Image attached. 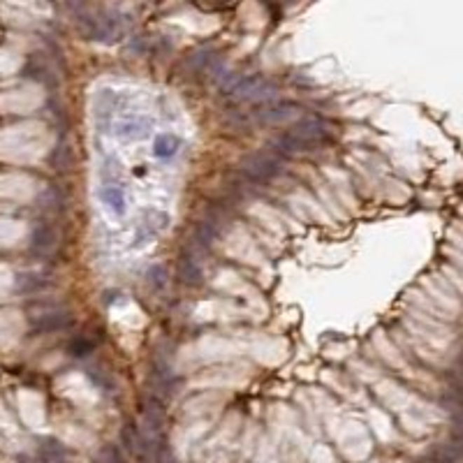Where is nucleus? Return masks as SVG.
<instances>
[{"label":"nucleus","mask_w":463,"mask_h":463,"mask_svg":"<svg viewBox=\"0 0 463 463\" xmlns=\"http://www.w3.org/2000/svg\"><path fill=\"white\" fill-rule=\"evenodd\" d=\"M278 86L264 77H239V74H230L223 81V93L232 100L239 102H257V100H271L276 95Z\"/></svg>","instance_id":"obj_1"},{"label":"nucleus","mask_w":463,"mask_h":463,"mask_svg":"<svg viewBox=\"0 0 463 463\" xmlns=\"http://www.w3.org/2000/svg\"><path fill=\"white\" fill-rule=\"evenodd\" d=\"M241 172L250 181H269L283 172V163L273 151H257V153H250L241 160Z\"/></svg>","instance_id":"obj_2"},{"label":"nucleus","mask_w":463,"mask_h":463,"mask_svg":"<svg viewBox=\"0 0 463 463\" xmlns=\"http://www.w3.org/2000/svg\"><path fill=\"white\" fill-rule=\"evenodd\" d=\"M148 385L151 389L148 394H153L158 399H165V396H172L179 387V378L174 373L172 364L163 359V357H156L151 361V371H148Z\"/></svg>","instance_id":"obj_3"},{"label":"nucleus","mask_w":463,"mask_h":463,"mask_svg":"<svg viewBox=\"0 0 463 463\" xmlns=\"http://www.w3.org/2000/svg\"><path fill=\"white\" fill-rule=\"evenodd\" d=\"M72 324V315L70 310H47V313H40L35 317H30V333L33 336H44V333H56L63 331Z\"/></svg>","instance_id":"obj_4"},{"label":"nucleus","mask_w":463,"mask_h":463,"mask_svg":"<svg viewBox=\"0 0 463 463\" xmlns=\"http://www.w3.org/2000/svg\"><path fill=\"white\" fill-rule=\"evenodd\" d=\"M120 440H123L125 450L137 459V463H153V447L146 440V436L132 424H125L120 429Z\"/></svg>","instance_id":"obj_5"},{"label":"nucleus","mask_w":463,"mask_h":463,"mask_svg":"<svg viewBox=\"0 0 463 463\" xmlns=\"http://www.w3.org/2000/svg\"><path fill=\"white\" fill-rule=\"evenodd\" d=\"M290 132L294 137H299L303 144H308L313 151L320 148L324 141H329L327 125H324L320 118H303V120H299L297 125L290 127Z\"/></svg>","instance_id":"obj_6"},{"label":"nucleus","mask_w":463,"mask_h":463,"mask_svg":"<svg viewBox=\"0 0 463 463\" xmlns=\"http://www.w3.org/2000/svg\"><path fill=\"white\" fill-rule=\"evenodd\" d=\"M297 111L299 107L294 102H267L264 107L255 111V118L260 123H280V120H287Z\"/></svg>","instance_id":"obj_7"},{"label":"nucleus","mask_w":463,"mask_h":463,"mask_svg":"<svg viewBox=\"0 0 463 463\" xmlns=\"http://www.w3.org/2000/svg\"><path fill=\"white\" fill-rule=\"evenodd\" d=\"M438 403L447 415L452 417L454 427H463V394L457 389V387L447 385L443 389V394H440Z\"/></svg>","instance_id":"obj_8"},{"label":"nucleus","mask_w":463,"mask_h":463,"mask_svg":"<svg viewBox=\"0 0 463 463\" xmlns=\"http://www.w3.org/2000/svg\"><path fill=\"white\" fill-rule=\"evenodd\" d=\"M177 278L186 285H200L204 283V271L193 255L184 253L179 257V264H177Z\"/></svg>","instance_id":"obj_9"},{"label":"nucleus","mask_w":463,"mask_h":463,"mask_svg":"<svg viewBox=\"0 0 463 463\" xmlns=\"http://www.w3.org/2000/svg\"><path fill=\"white\" fill-rule=\"evenodd\" d=\"M56 246V230L47 223H40L33 230V237H30V250L37 255H47L49 250H54Z\"/></svg>","instance_id":"obj_10"},{"label":"nucleus","mask_w":463,"mask_h":463,"mask_svg":"<svg viewBox=\"0 0 463 463\" xmlns=\"http://www.w3.org/2000/svg\"><path fill=\"white\" fill-rule=\"evenodd\" d=\"M54 285L51 278L42 276V273H19L17 280H14V290L19 294H37L42 290H49Z\"/></svg>","instance_id":"obj_11"},{"label":"nucleus","mask_w":463,"mask_h":463,"mask_svg":"<svg viewBox=\"0 0 463 463\" xmlns=\"http://www.w3.org/2000/svg\"><path fill=\"white\" fill-rule=\"evenodd\" d=\"M40 459L44 463H67V450L63 443H58L54 438L40 440Z\"/></svg>","instance_id":"obj_12"},{"label":"nucleus","mask_w":463,"mask_h":463,"mask_svg":"<svg viewBox=\"0 0 463 463\" xmlns=\"http://www.w3.org/2000/svg\"><path fill=\"white\" fill-rule=\"evenodd\" d=\"M216 237H218V223L216 220H200V223L195 225V230H193V241L200 248H209L211 244L216 241Z\"/></svg>","instance_id":"obj_13"},{"label":"nucleus","mask_w":463,"mask_h":463,"mask_svg":"<svg viewBox=\"0 0 463 463\" xmlns=\"http://www.w3.org/2000/svg\"><path fill=\"white\" fill-rule=\"evenodd\" d=\"M95 350V340L90 336H77L70 340V345H67V352H70L72 357H77V359H83V357H88L90 352Z\"/></svg>","instance_id":"obj_14"},{"label":"nucleus","mask_w":463,"mask_h":463,"mask_svg":"<svg viewBox=\"0 0 463 463\" xmlns=\"http://www.w3.org/2000/svg\"><path fill=\"white\" fill-rule=\"evenodd\" d=\"M102 200L109 204L111 211H116L118 216L125 214V197H123V191L120 188H104L102 191Z\"/></svg>","instance_id":"obj_15"},{"label":"nucleus","mask_w":463,"mask_h":463,"mask_svg":"<svg viewBox=\"0 0 463 463\" xmlns=\"http://www.w3.org/2000/svg\"><path fill=\"white\" fill-rule=\"evenodd\" d=\"M177 148H179V139H177V137L160 134V137L156 139V151H153V153H156L158 158H170V156L177 153Z\"/></svg>","instance_id":"obj_16"},{"label":"nucleus","mask_w":463,"mask_h":463,"mask_svg":"<svg viewBox=\"0 0 463 463\" xmlns=\"http://www.w3.org/2000/svg\"><path fill=\"white\" fill-rule=\"evenodd\" d=\"M97 463H125V459L116 445H104L100 450V457H97Z\"/></svg>","instance_id":"obj_17"},{"label":"nucleus","mask_w":463,"mask_h":463,"mask_svg":"<svg viewBox=\"0 0 463 463\" xmlns=\"http://www.w3.org/2000/svg\"><path fill=\"white\" fill-rule=\"evenodd\" d=\"M40 207L42 209H49V211H58L60 209V197H58V191L56 188H49L47 193L40 197Z\"/></svg>","instance_id":"obj_18"},{"label":"nucleus","mask_w":463,"mask_h":463,"mask_svg":"<svg viewBox=\"0 0 463 463\" xmlns=\"http://www.w3.org/2000/svg\"><path fill=\"white\" fill-rule=\"evenodd\" d=\"M148 283L156 287V290H160V287H165V283H167V271H165V267H153L148 271Z\"/></svg>","instance_id":"obj_19"}]
</instances>
